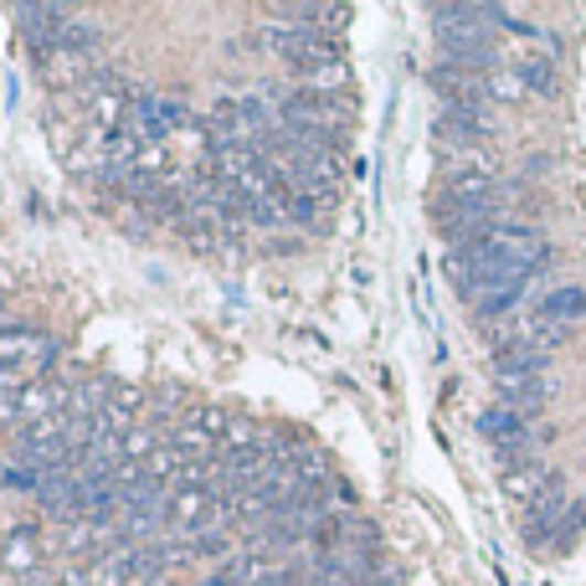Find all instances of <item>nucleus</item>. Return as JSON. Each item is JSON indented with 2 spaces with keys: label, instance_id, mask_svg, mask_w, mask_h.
<instances>
[{
  "label": "nucleus",
  "instance_id": "nucleus-15",
  "mask_svg": "<svg viewBox=\"0 0 586 586\" xmlns=\"http://www.w3.org/2000/svg\"><path fill=\"white\" fill-rule=\"evenodd\" d=\"M237 551H232V535H222V530H206V535H195V561H232Z\"/></svg>",
  "mask_w": 586,
  "mask_h": 586
},
{
  "label": "nucleus",
  "instance_id": "nucleus-4",
  "mask_svg": "<svg viewBox=\"0 0 586 586\" xmlns=\"http://www.w3.org/2000/svg\"><path fill=\"white\" fill-rule=\"evenodd\" d=\"M545 365H551V350H535V345H499L494 376H545Z\"/></svg>",
  "mask_w": 586,
  "mask_h": 586
},
{
  "label": "nucleus",
  "instance_id": "nucleus-1",
  "mask_svg": "<svg viewBox=\"0 0 586 586\" xmlns=\"http://www.w3.org/2000/svg\"><path fill=\"white\" fill-rule=\"evenodd\" d=\"M263 42L299 73H324V67H345V42L319 26H263Z\"/></svg>",
  "mask_w": 586,
  "mask_h": 586
},
{
  "label": "nucleus",
  "instance_id": "nucleus-12",
  "mask_svg": "<svg viewBox=\"0 0 586 586\" xmlns=\"http://www.w3.org/2000/svg\"><path fill=\"white\" fill-rule=\"evenodd\" d=\"M514 73H520V83H525V88H535V93H556V67H551L545 57L520 62Z\"/></svg>",
  "mask_w": 586,
  "mask_h": 586
},
{
  "label": "nucleus",
  "instance_id": "nucleus-2",
  "mask_svg": "<svg viewBox=\"0 0 586 586\" xmlns=\"http://www.w3.org/2000/svg\"><path fill=\"white\" fill-rule=\"evenodd\" d=\"M15 21H21L26 46H36V57H52L62 46V26L73 21V11L67 6H15Z\"/></svg>",
  "mask_w": 586,
  "mask_h": 586
},
{
  "label": "nucleus",
  "instance_id": "nucleus-6",
  "mask_svg": "<svg viewBox=\"0 0 586 586\" xmlns=\"http://www.w3.org/2000/svg\"><path fill=\"white\" fill-rule=\"evenodd\" d=\"M160 448H166V437L150 433V427H129V433H119V458L124 464H150Z\"/></svg>",
  "mask_w": 586,
  "mask_h": 586
},
{
  "label": "nucleus",
  "instance_id": "nucleus-13",
  "mask_svg": "<svg viewBox=\"0 0 586 586\" xmlns=\"http://www.w3.org/2000/svg\"><path fill=\"white\" fill-rule=\"evenodd\" d=\"M42 468H31V464H11L6 468V473H0V483H6V489H15V494H36V489H42Z\"/></svg>",
  "mask_w": 586,
  "mask_h": 586
},
{
  "label": "nucleus",
  "instance_id": "nucleus-10",
  "mask_svg": "<svg viewBox=\"0 0 586 586\" xmlns=\"http://www.w3.org/2000/svg\"><path fill=\"white\" fill-rule=\"evenodd\" d=\"M26 541L31 535H11V545H6V566H11L21 582H36V566H42V561H36V545H26Z\"/></svg>",
  "mask_w": 586,
  "mask_h": 586
},
{
  "label": "nucleus",
  "instance_id": "nucleus-16",
  "mask_svg": "<svg viewBox=\"0 0 586 586\" xmlns=\"http://www.w3.org/2000/svg\"><path fill=\"white\" fill-rule=\"evenodd\" d=\"M166 443H170V448H175V452H181L185 464H191V452H195V458H201V452H211V437H201V433H195V427H185V422H181V427H175V433L166 437Z\"/></svg>",
  "mask_w": 586,
  "mask_h": 586
},
{
  "label": "nucleus",
  "instance_id": "nucleus-18",
  "mask_svg": "<svg viewBox=\"0 0 586 586\" xmlns=\"http://www.w3.org/2000/svg\"><path fill=\"white\" fill-rule=\"evenodd\" d=\"M26 417V396L21 391H0V422H21Z\"/></svg>",
  "mask_w": 586,
  "mask_h": 586
},
{
  "label": "nucleus",
  "instance_id": "nucleus-9",
  "mask_svg": "<svg viewBox=\"0 0 586 586\" xmlns=\"http://www.w3.org/2000/svg\"><path fill=\"white\" fill-rule=\"evenodd\" d=\"M104 42V26H98V21H67V26H62V46L57 52H73V57H83V52H88V46H98Z\"/></svg>",
  "mask_w": 586,
  "mask_h": 586
},
{
  "label": "nucleus",
  "instance_id": "nucleus-3",
  "mask_svg": "<svg viewBox=\"0 0 586 586\" xmlns=\"http://www.w3.org/2000/svg\"><path fill=\"white\" fill-rule=\"evenodd\" d=\"M535 315L551 319V324H566V330H576L586 319V288L566 284V288H551L541 303H535Z\"/></svg>",
  "mask_w": 586,
  "mask_h": 586
},
{
  "label": "nucleus",
  "instance_id": "nucleus-7",
  "mask_svg": "<svg viewBox=\"0 0 586 586\" xmlns=\"http://www.w3.org/2000/svg\"><path fill=\"white\" fill-rule=\"evenodd\" d=\"M185 427H195L201 437H232V427H237V422L226 417V406L201 402V406H191V412H185Z\"/></svg>",
  "mask_w": 586,
  "mask_h": 586
},
{
  "label": "nucleus",
  "instance_id": "nucleus-19",
  "mask_svg": "<svg viewBox=\"0 0 586 586\" xmlns=\"http://www.w3.org/2000/svg\"><path fill=\"white\" fill-rule=\"evenodd\" d=\"M160 166H166V150H160V145H145L139 160H135V170H139V175H150V170H160Z\"/></svg>",
  "mask_w": 586,
  "mask_h": 586
},
{
  "label": "nucleus",
  "instance_id": "nucleus-14",
  "mask_svg": "<svg viewBox=\"0 0 586 586\" xmlns=\"http://www.w3.org/2000/svg\"><path fill=\"white\" fill-rule=\"evenodd\" d=\"M483 98H504V104H514V98H525V83H520V73H489L483 77Z\"/></svg>",
  "mask_w": 586,
  "mask_h": 586
},
{
  "label": "nucleus",
  "instance_id": "nucleus-8",
  "mask_svg": "<svg viewBox=\"0 0 586 586\" xmlns=\"http://www.w3.org/2000/svg\"><path fill=\"white\" fill-rule=\"evenodd\" d=\"M253 582H257V561L247 556V551H237V556L222 561V566L206 576V586H253Z\"/></svg>",
  "mask_w": 586,
  "mask_h": 586
},
{
  "label": "nucleus",
  "instance_id": "nucleus-11",
  "mask_svg": "<svg viewBox=\"0 0 586 586\" xmlns=\"http://www.w3.org/2000/svg\"><path fill=\"white\" fill-rule=\"evenodd\" d=\"M42 77L52 83V88L77 83V77H83V57H73V52H52V57H42Z\"/></svg>",
  "mask_w": 586,
  "mask_h": 586
},
{
  "label": "nucleus",
  "instance_id": "nucleus-17",
  "mask_svg": "<svg viewBox=\"0 0 586 586\" xmlns=\"http://www.w3.org/2000/svg\"><path fill=\"white\" fill-rule=\"evenodd\" d=\"M253 586H303V566H268V572H257Z\"/></svg>",
  "mask_w": 586,
  "mask_h": 586
},
{
  "label": "nucleus",
  "instance_id": "nucleus-5",
  "mask_svg": "<svg viewBox=\"0 0 586 586\" xmlns=\"http://www.w3.org/2000/svg\"><path fill=\"white\" fill-rule=\"evenodd\" d=\"M479 433L489 437V443H494V448H504V443H520V437H525V417H520V412H514V406H483L479 412Z\"/></svg>",
  "mask_w": 586,
  "mask_h": 586
},
{
  "label": "nucleus",
  "instance_id": "nucleus-21",
  "mask_svg": "<svg viewBox=\"0 0 586 586\" xmlns=\"http://www.w3.org/2000/svg\"><path fill=\"white\" fill-rule=\"evenodd\" d=\"M0 299H6V294H0Z\"/></svg>",
  "mask_w": 586,
  "mask_h": 586
},
{
  "label": "nucleus",
  "instance_id": "nucleus-20",
  "mask_svg": "<svg viewBox=\"0 0 586 586\" xmlns=\"http://www.w3.org/2000/svg\"><path fill=\"white\" fill-rule=\"evenodd\" d=\"M145 586H175V582H170V576H155V582H145Z\"/></svg>",
  "mask_w": 586,
  "mask_h": 586
}]
</instances>
